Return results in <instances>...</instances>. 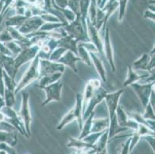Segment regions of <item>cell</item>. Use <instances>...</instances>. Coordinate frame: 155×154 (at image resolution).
Masks as SVG:
<instances>
[{"label":"cell","instance_id":"9c48e42d","mask_svg":"<svg viewBox=\"0 0 155 154\" xmlns=\"http://www.w3.org/2000/svg\"><path fill=\"white\" fill-rule=\"evenodd\" d=\"M44 22H45L40 18V16L29 17L18 29V30L23 36H26L28 34L32 33L39 30Z\"/></svg>","mask_w":155,"mask_h":154},{"label":"cell","instance_id":"ac0fdd59","mask_svg":"<svg viewBox=\"0 0 155 154\" xmlns=\"http://www.w3.org/2000/svg\"><path fill=\"white\" fill-rule=\"evenodd\" d=\"M150 74H152V73H149L148 72H146V73H144V74H139L137 71H135L132 69L131 66H129L127 68V75L126 80L124 83V87H130L133 83H139L141 80L149 77Z\"/></svg>","mask_w":155,"mask_h":154},{"label":"cell","instance_id":"d6a6232c","mask_svg":"<svg viewBox=\"0 0 155 154\" xmlns=\"http://www.w3.org/2000/svg\"><path fill=\"white\" fill-rule=\"evenodd\" d=\"M104 132L91 133L89 134L88 136H87L85 138H84L82 140H84V142H86L87 143L90 144V145H93V146H94V145L96 144V143H97V141H98V139H100V137L101 136V135L104 133Z\"/></svg>","mask_w":155,"mask_h":154},{"label":"cell","instance_id":"d6986e66","mask_svg":"<svg viewBox=\"0 0 155 154\" xmlns=\"http://www.w3.org/2000/svg\"><path fill=\"white\" fill-rule=\"evenodd\" d=\"M109 120L110 124L109 127H108V139H109V142L113 140V139L120 133H123L125 132V131L130 130V129H128V128L122 127L118 124L117 120L116 114L112 118H109Z\"/></svg>","mask_w":155,"mask_h":154},{"label":"cell","instance_id":"f6af8a7d","mask_svg":"<svg viewBox=\"0 0 155 154\" xmlns=\"http://www.w3.org/2000/svg\"><path fill=\"white\" fill-rule=\"evenodd\" d=\"M0 154H8V152H5V151L0 150Z\"/></svg>","mask_w":155,"mask_h":154},{"label":"cell","instance_id":"277c9868","mask_svg":"<svg viewBox=\"0 0 155 154\" xmlns=\"http://www.w3.org/2000/svg\"><path fill=\"white\" fill-rule=\"evenodd\" d=\"M29 93L23 92L22 95V103H21V108L19 116L23 122L26 133L29 136L31 135V123H32V118L31 115L30 108H29Z\"/></svg>","mask_w":155,"mask_h":154},{"label":"cell","instance_id":"ffe728a7","mask_svg":"<svg viewBox=\"0 0 155 154\" xmlns=\"http://www.w3.org/2000/svg\"><path fill=\"white\" fill-rule=\"evenodd\" d=\"M90 56H91V63H93L97 70V73L99 74L100 77L102 80V81H107V76H106V70L104 68L103 62L101 58L98 56L97 53H92V52H89Z\"/></svg>","mask_w":155,"mask_h":154},{"label":"cell","instance_id":"7a4b0ae2","mask_svg":"<svg viewBox=\"0 0 155 154\" xmlns=\"http://www.w3.org/2000/svg\"><path fill=\"white\" fill-rule=\"evenodd\" d=\"M63 28H64L67 35L75 39L76 41H77L78 43L80 42H90L88 34H87V31L84 29V25L81 22L80 15H77V18L73 22L67 23Z\"/></svg>","mask_w":155,"mask_h":154},{"label":"cell","instance_id":"484cf974","mask_svg":"<svg viewBox=\"0 0 155 154\" xmlns=\"http://www.w3.org/2000/svg\"><path fill=\"white\" fill-rule=\"evenodd\" d=\"M2 61L4 66H5V69L6 70L7 74L9 75L11 78L15 80V75H16V73H17L19 69H17L15 66V60H14L13 58L6 57V56H3V59H2Z\"/></svg>","mask_w":155,"mask_h":154},{"label":"cell","instance_id":"5bb4252c","mask_svg":"<svg viewBox=\"0 0 155 154\" xmlns=\"http://www.w3.org/2000/svg\"><path fill=\"white\" fill-rule=\"evenodd\" d=\"M101 87V81L98 79H92L89 80L86 84L85 89H84V94H83L82 106H83V113L85 111L89 101L92 98L97 89Z\"/></svg>","mask_w":155,"mask_h":154},{"label":"cell","instance_id":"8fae6325","mask_svg":"<svg viewBox=\"0 0 155 154\" xmlns=\"http://www.w3.org/2000/svg\"><path fill=\"white\" fill-rule=\"evenodd\" d=\"M107 93V92L104 90V88H102L101 87L97 89L93 97L89 101L85 111L83 113V119H84V120H86L92 113L94 112V110H95L96 106L98 104L101 103L103 100H104V98H105Z\"/></svg>","mask_w":155,"mask_h":154},{"label":"cell","instance_id":"30bf717a","mask_svg":"<svg viewBox=\"0 0 155 154\" xmlns=\"http://www.w3.org/2000/svg\"><path fill=\"white\" fill-rule=\"evenodd\" d=\"M87 30L90 42L96 47L97 53L100 55H104V49H103L104 42L100 36L99 31L96 29L95 26L91 23L89 19H87Z\"/></svg>","mask_w":155,"mask_h":154},{"label":"cell","instance_id":"f35d334b","mask_svg":"<svg viewBox=\"0 0 155 154\" xmlns=\"http://www.w3.org/2000/svg\"><path fill=\"white\" fill-rule=\"evenodd\" d=\"M40 18L44 21L45 22H61L58 17L53 15L52 14L45 13L40 15Z\"/></svg>","mask_w":155,"mask_h":154},{"label":"cell","instance_id":"e575fe53","mask_svg":"<svg viewBox=\"0 0 155 154\" xmlns=\"http://www.w3.org/2000/svg\"><path fill=\"white\" fill-rule=\"evenodd\" d=\"M145 120H154V108L152 106L150 103L149 102L147 105L144 108V113L142 114Z\"/></svg>","mask_w":155,"mask_h":154},{"label":"cell","instance_id":"83f0119b","mask_svg":"<svg viewBox=\"0 0 155 154\" xmlns=\"http://www.w3.org/2000/svg\"><path fill=\"white\" fill-rule=\"evenodd\" d=\"M94 117V112L92 113L91 115L89 116L86 120H84V124H83L82 129L80 130V135L77 138L78 139H83L85 138L87 136L91 133V127H92V121Z\"/></svg>","mask_w":155,"mask_h":154},{"label":"cell","instance_id":"52a82bcc","mask_svg":"<svg viewBox=\"0 0 155 154\" xmlns=\"http://www.w3.org/2000/svg\"><path fill=\"white\" fill-rule=\"evenodd\" d=\"M39 50H40V48L36 46V45H33L30 47L22 49V51L14 59L16 68L19 69L24 63H26L28 62L33 60L38 55Z\"/></svg>","mask_w":155,"mask_h":154},{"label":"cell","instance_id":"f546056e","mask_svg":"<svg viewBox=\"0 0 155 154\" xmlns=\"http://www.w3.org/2000/svg\"><path fill=\"white\" fill-rule=\"evenodd\" d=\"M77 56L80 59V61H83L88 66H91L92 63H91L90 53L80 42L77 44Z\"/></svg>","mask_w":155,"mask_h":154},{"label":"cell","instance_id":"74e56055","mask_svg":"<svg viewBox=\"0 0 155 154\" xmlns=\"http://www.w3.org/2000/svg\"><path fill=\"white\" fill-rule=\"evenodd\" d=\"M5 46H7V48L9 49V50L10 51L12 54H14L15 56H17L21 51L22 49L19 46V45L15 42V41H10V42H5Z\"/></svg>","mask_w":155,"mask_h":154},{"label":"cell","instance_id":"5b68a950","mask_svg":"<svg viewBox=\"0 0 155 154\" xmlns=\"http://www.w3.org/2000/svg\"><path fill=\"white\" fill-rule=\"evenodd\" d=\"M3 113L5 115V121H8L9 124L15 127V129L20 133L22 135H23L25 137L29 139V136L26 133L25 126H24L23 122L19 117V114L16 113L15 111H14L12 109V107H5L3 110Z\"/></svg>","mask_w":155,"mask_h":154},{"label":"cell","instance_id":"d4e9b609","mask_svg":"<svg viewBox=\"0 0 155 154\" xmlns=\"http://www.w3.org/2000/svg\"><path fill=\"white\" fill-rule=\"evenodd\" d=\"M110 124L109 117L101 119H93L92 127L91 133H101L104 132L108 129Z\"/></svg>","mask_w":155,"mask_h":154},{"label":"cell","instance_id":"60d3db41","mask_svg":"<svg viewBox=\"0 0 155 154\" xmlns=\"http://www.w3.org/2000/svg\"><path fill=\"white\" fill-rule=\"evenodd\" d=\"M141 139H144L147 143L149 144V146H150L151 149L153 150V152H154L155 151V146H154V135H147L144 136Z\"/></svg>","mask_w":155,"mask_h":154},{"label":"cell","instance_id":"7402d4cb","mask_svg":"<svg viewBox=\"0 0 155 154\" xmlns=\"http://www.w3.org/2000/svg\"><path fill=\"white\" fill-rule=\"evenodd\" d=\"M63 76V73H55L53 74L46 75V76H42L39 78V83L36 85V87L43 90L45 87L50 85L53 83L60 80L61 77Z\"/></svg>","mask_w":155,"mask_h":154},{"label":"cell","instance_id":"cb8c5ba5","mask_svg":"<svg viewBox=\"0 0 155 154\" xmlns=\"http://www.w3.org/2000/svg\"><path fill=\"white\" fill-rule=\"evenodd\" d=\"M67 147L69 148H73L77 151H83V150H87V149H95V146L93 145H90V144L84 142L82 139H78L77 138H69V142L67 143Z\"/></svg>","mask_w":155,"mask_h":154},{"label":"cell","instance_id":"8992f818","mask_svg":"<svg viewBox=\"0 0 155 154\" xmlns=\"http://www.w3.org/2000/svg\"><path fill=\"white\" fill-rule=\"evenodd\" d=\"M63 87V84L60 80L45 87L43 90L46 93V100L42 103V106L47 105L52 101L60 102L62 98L61 94Z\"/></svg>","mask_w":155,"mask_h":154},{"label":"cell","instance_id":"f1b7e54d","mask_svg":"<svg viewBox=\"0 0 155 154\" xmlns=\"http://www.w3.org/2000/svg\"><path fill=\"white\" fill-rule=\"evenodd\" d=\"M76 120V115H75V111H74V108H72L71 110H70L67 113L65 114L64 116L63 117V119L61 120L59 124L56 126V129L58 130H61L64 128L67 125H68L69 123L73 122V120Z\"/></svg>","mask_w":155,"mask_h":154},{"label":"cell","instance_id":"e0dca14e","mask_svg":"<svg viewBox=\"0 0 155 154\" xmlns=\"http://www.w3.org/2000/svg\"><path fill=\"white\" fill-rule=\"evenodd\" d=\"M152 56H154V46L150 53H144L143 56L137 59L136 61L134 62L133 64L131 65L132 69L135 71L148 72L149 63Z\"/></svg>","mask_w":155,"mask_h":154},{"label":"cell","instance_id":"4fadbf2b","mask_svg":"<svg viewBox=\"0 0 155 154\" xmlns=\"http://www.w3.org/2000/svg\"><path fill=\"white\" fill-rule=\"evenodd\" d=\"M116 116L118 124L120 126L126 127L128 129H132L133 131L137 129L138 123L136 121L133 120L128 117L126 110H124L123 106H121L120 105L118 106L117 109L116 110Z\"/></svg>","mask_w":155,"mask_h":154},{"label":"cell","instance_id":"9a60e30c","mask_svg":"<svg viewBox=\"0 0 155 154\" xmlns=\"http://www.w3.org/2000/svg\"><path fill=\"white\" fill-rule=\"evenodd\" d=\"M104 42V54H105L106 58L107 59L110 66H111L113 72H115V64H114V50H113L112 44H111L110 36V30L108 28H106L104 32V39L103 40Z\"/></svg>","mask_w":155,"mask_h":154},{"label":"cell","instance_id":"8d00e7d4","mask_svg":"<svg viewBox=\"0 0 155 154\" xmlns=\"http://www.w3.org/2000/svg\"><path fill=\"white\" fill-rule=\"evenodd\" d=\"M4 80H5V84L6 85L7 90H9L12 92H15L16 86H17V84L15 83V80L11 78L10 76L5 73H4Z\"/></svg>","mask_w":155,"mask_h":154},{"label":"cell","instance_id":"bcb514c9","mask_svg":"<svg viewBox=\"0 0 155 154\" xmlns=\"http://www.w3.org/2000/svg\"><path fill=\"white\" fill-rule=\"evenodd\" d=\"M71 154H77V152H76V151H75V152H72Z\"/></svg>","mask_w":155,"mask_h":154},{"label":"cell","instance_id":"836d02e7","mask_svg":"<svg viewBox=\"0 0 155 154\" xmlns=\"http://www.w3.org/2000/svg\"><path fill=\"white\" fill-rule=\"evenodd\" d=\"M67 51V49H65L64 48L62 47H56L54 50L51 53L50 55V57L48 59V60L53 62H57L60 57L64 54V53Z\"/></svg>","mask_w":155,"mask_h":154},{"label":"cell","instance_id":"ee69618b","mask_svg":"<svg viewBox=\"0 0 155 154\" xmlns=\"http://www.w3.org/2000/svg\"><path fill=\"white\" fill-rule=\"evenodd\" d=\"M145 18H147V19H150L152 21L154 22V12L153 11H146L144 14Z\"/></svg>","mask_w":155,"mask_h":154},{"label":"cell","instance_id":"1f68e13d","mask_svg":"<svg viewBox=\"0 0 155 154\" xmlns=\"http://www.w3.org/2000/svg\"><path fill=\"white\" fill-rule=\"evenodd\" d=\"M67 25L66 23L63 22H44L43 25H42L40 29L38 31H41V32H50L55 29L60 27H64L65 25Z\"/></svg>","mask_w":155,"mask_h":154},{"label":"cell","instance_id":"7c38bea8","mask_svg":"<svg viewBox=\"0 0 155 154\" xmlns=\"http://www.w3.org/2000/svg\"><path fill=\"white\" fill-rule=\"evenodd\" d=\"M124 92V89L117 90L116 92L111 93H107L104 101H105L107 106L108 109V113H109V118H112L115 114H116V110L119 106V101L121 96Z\"/></svg>","mask_w":155,"mask_h":154},{"label":"cell","instance_id":"6da1fadb","mask_svg":"<svg viewBox=\"0 0 155 154\" xmlns=\"http://www.w3.org/2000/svg\"><path fill=\"white\" fill-rule=\"evenodd\" d=\"M39 60H40V59L37 55L36 57L31 61L30 65L16 86V88L14 92L15 94H17L18 93L22 91L24 88H26L27 86H29L30 83H32V82L39 79V77H40V75H39Z\"/></svg>","mask_w":155,"mask_h":154},{"label":"cell","instance_id":"2e32d148","mask_svg":"<svg viewBox=\"0 0 155 154\" xmlns=\"http://www.w3.org/2000/svg\"><path fill=\"white\" fill-rule=\"evenodd\" d=\"M78 61H80V59L77 55L74 54L71 51L67 50L64 53V54L59 59L57 63H61L64 66H68L73 71H74V73H77L78 70H77L76 63Z\"/></svg>","mask_w":155,"mask_h":154},{"label":"cell","instance_id":"44dd1931","mask_svg":"<svg viewBox=\"0 0 155 154\" xmlns=\"http://www.w3.org/2000/svg\"><path fill=\"white\" fill-rule=\"evenodd\" d=\"M57 43H58V47L64 48L67 50L71 51L77 56V44H78V42L74 39L70 37V36L67 35V36L62 37L61 39L57 40Z\"/></svg>","mask_w":155,"mask_h":154},{"label":"cell","instance_id":"ab89813d","mask_svg":"<svg viewBox=\"0 0 155 154\" xmlns=\"http://www.w3.org/2000/svg\"><path fill=\"white\" fill-rule=\"evenodd\" d=\"M130 137L128 138V139L121 145L119 154H130Z\"/></svg>","mask_w":155,"mask_h":154},{"label":"cell","instance_id":"ba28073f","mask_svg":"<svg viewBox=\"0 0 155 154\" xmlns=\"http://www.w3.org/2000/svg\"><path fill=\"white\" fill-rule=\"evenodd\" d=\"M65 66L61 63L53 62L48 59L39 60V75L40 77L55 73H64ZM39 77V78H40Z\"/></svg>","mask_w":155,"mask_h":154},{"label":"cell","instance_id":"4316f807","mask_svg":"<svg viewBox=\"0 0 155 154\" xmlns=\"http://www.w3.org/2000/svg\"><path fill=\"white\" fill-rule=\"evenodd\" d=\"M17 134L16 132L0 131V143H5L11 146H15L17 144Z\"/></svg>","mask_w":155,"mask_h":154},{"label":"cell","instance_id":"b9f144b4","mask_svg":"<svg viewBox=\"0 0 155 154\" xmlns=\"http://www.w3.org/2000/svg\"><path fill=\"white\" fill-rule=\"evenodd\" d=\"M0 40L2 41V42H10V41H12V38L11 37L10 34H9V31L6 30L0 35Z\"/></svg>","mask_w":155,"mask_h":154},{"label":"cell","instance_id":"603a6c76","mask_svg":"<svg viewBox=\"0 0 155 154\" xmlns=\"http://www.w3.org/2000/svg\"><path fill=\"white\" fill-rule=\"evenodd\" d=\"M82 100H83V96L80 93H77L76 95V104L74 108V111H75L76 115V120H77V123H78L79 128L80 130H81L84 124V119H83V106H82Z\"/></svg>","mask_w":155,"mask_h":154},{"label":"cell","instance_id":"4dcf8cb0","mask_svg":"<svg viewBox=\"0 0 155 154\" xmlns=\"http://www.w3.org/2000/svg\"><path fill=\"white\" fill-rule=\"evenodd\" d=\"M28 19V17L25 15H15V16L12 17L10 20L7 22L9 27H13L15 29H18L21 25L24 23V22Z\"/></svg>","mask_w":155,"mask_h":154},{"label":"cell","instance_id":"7bdbcfd3","mask_svg":"<svg viewBox=\"0 0 155 154\" xmlns=\"http://www.w3.org/2000/svg\"><path fill=\"white\" fill-rule=\"evenodd\" d=\"M56 2V7L60 8H66L68 4V0H54Z\"/></svg>","mask_w":155,"mask_h":154},{"label":"cell","instance_id":"d590c367","mask_svg":"<svg viewBox=\"0 0 155 154\" xmlns=\"http://www.w3.org/2000/svg\"><path fill=\"white\" fill-rule=\"evenodd\" d=\"M15 93L10 91L9 90H5V104L7 107H12L15 104Z\"/></svg>","mask_w":155,"mask_h":154},{"label":"cell","instance_id":"3957f363","mask_svg":"<svg viewBox=\"0 0 155 154\" xmlns=\"http://www.w3.org/2000/svg\"><path fill=\"white\" fill-rule=\"evenodd\" d=\"M134 89V91L137 94V97L140 100L142 106L145 108L150 100V94L153 91L154 88V81L147 83H135L130 86Z\"/></svg>","mask_w":155,"mask_h":154}]
</instances>
